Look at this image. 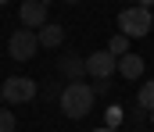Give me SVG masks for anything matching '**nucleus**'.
I'll return each instance as SVG.
<instances>
[{
  "label": "nucleus",
  "instance_id": "12",
  "mask_svg": "<svg viewBox=\"0 0 154 132\" xmlns=\"http://www.w3.org/2000/svg\"><path fill=\"white\" fill-rule=\"evenodd\" d=\"M14 125H18L14 114H11L7 107H0V132H14Z\"/></svg>",
  "mask_w": 154,
  "mask_h": 132
},
{
  "label": "nucleus",
  "instance_id": "9",
  "mask_svg": "<svg viewBox=\"0 0 154 132\" xmlns=\"http://www.w3.org/2000/svg\"><path fill=\"white\" fill-rule=\"evenodd\" d=\"M61 40H65V29H61V25L47 22V25L39 29V50H43V46H47V50H57V46H61Z\"/></svg>",
  "mask_w": 154,
  "mask_h": 132
},
{
  "label": "nucleus",
  "instance_id": "16",
  "mask_svg": "<svg viewBox=\"0 0 154 132\" xmlns=\"http://www.w3.org/2000/svg\"><path fill=\"white\" fill-rule=\"evenodd\" d=\"M136 4H140V7H147V11L154 7V0H136Z\"/></svg>",
  "mask_w": 154,
  "mask_h": 132
},
{
  "label": "nucleus",
  "instance_id": "18",
  "mask_svg": "<svg viewBox=\"0 0 154 132\" xmlns=\"http://www.w3.org/2000/svg\"><path fill=\"white\" fill-rule=\"evenodd\" d=\"M4 4H11V0H0V7H4Z\"/></svg>",
  "mask_w": 154,
  "mask_h": 132
},
{
  "label": "nucleus",
  "instance_id": "17",
  "mask_svg": "<svg viewBox=\"0 0 154 132\" xmlns=\"http://www.w3.org/2000/svg\"><path fill=\"white\" fill-rule=\"evenodd\" d=\"M133 132H147V129H143V125H133Z\"/></svg>",
  "mask_w": 154,
  "mask_h": 132
},
{
  "label": "nucleus",
  "instance_id": "7",
  "mask_svg": "<svg viewBox=\"0 0 154 132\" xmlns=\"http://www.w3.org/2000/svg\"><path fill=\"white\" fill-rule=\"evenodd\" d=\"M57 72H61L68 82H86V57H75V54L61 57V61H57Z\"/></svg>",
  "mask_w": 154,
  "mask_h": 132
},
{
  "label": "nucleus",
  "instance_id": "20",
  "mask_svg": "<svg viewBox=\"0 0 154 132\" xmlns=\"http://www.w3.org/2000/svg\"><path fill=\"white\" fill-rule=\"evenodd\" d=\"M43 4H47V0H43Z\"/></svg>",
  "mask_w": 154,
  "mask_h": 132
},
{
  "label": "nucleus",
  "instance_id": "6",
  "mask_svg": "<svg viewBox=\"0 0 154 132\" xmlns=\"http://www.w3.org/2000/svg\"><path fill=\"white\" fill-rule=\"evenodd\" d=\"M18 18H22V29L39 32V29L47 25V4H43V0H25V4L18 7Z\"/></svg>",
  "mask_w": 154,
  "mask_h": 132
},
{
  "label": "nucleus",
  "instance_id": "2",
  "mask_svg": "<svg viewBox=\"0 0 154 132\" xmlns=\"http://www.w3.org/2000/svg\"><path fill=\"white\" fill-rule=\"evenodd\" d=\"M151 29H154V14L147 11V7L133 4V7L118 11V32H122V36H129V40H143Z\"/></svg>",
  "mask_w": 154,
  "mask_h": 132
},
{
  "label": "nucleus",
  "instance_id": "8",
  "mask_svg": "<svg viewBox=\"0 0 154 132\" xmlns=\"http://www.w3.org/2000/svg\"><path fill=\"white\" fill-rule=\"evenodd\" d=\"M143 57L140 54H125V57H118V75L122 79H129V82H136V79H143Z\"/></svg>",
  "mask_w": 154,
  "mask_h": 132
},
{
  "label": "nucleus",
  "instance_id": "15",
  "mask_svg": "<svg viewBox=\"0 0 154 132\" xmlns=\"http://www.w3.org/2000/svg\"><path fill=\"white\" fill-rule=\"evenodd\" d=\"M93 132H118V129H111V125H97Z\"/></svg>",
  "mask_w": 154,
  "mask_h": 132
},
{
  "label": "nucleus",
  "instance_id": "3",
  "mask_svg": "<svg viewBox=\"0 0 154 132\" xmlns=\"http://www.w3.org/2000/svg\"><path fill=\"white\" fill-rule=\"evenodd\" d=\"M39 86L32 79H25V75H11V79H4V86H0V100L4 104H29V100H36Z\"/></svg>",
  "mask_w": 154,
  "mask_h": 132
},
{
  "label": "nucleus",
  "instance_id": "11",
  "mask_svg": "<svg viewBox=\"0 0 154 132\" xmlns=\"http://www.w3.org/2000/svg\"><path fill=\"white\" fill-rule=\"evenodd\" d=\"M108 54H111V57H125V54H129V36H122V32L111 36V40H108Z\"/></svg>",
  "mask_w": 154,
  "mask_h": 132
},
{
  "label": "nucleus",
  "instance_id": "14",
  "mask_svg": "<svg viewBox=\"0 0 154 132\" xmlns=\"http://www.w3.org/2000/svg\"><path fill=\"white\" fill-rule=\"evenodd\" d=\"M93 93H97V96H108V93H111V82H93Z\"/></svg>",
  "mask_w": 154,
  "mask_h": 132
},
{
  "label": "nucleus",
  "instance_id": "19",
  "mask_svg": "<svg viewBox=\"0 0 154 132\" xmlns=\"http://www.w3.org/2000/svg\"><path fill=\"white\" fill-rule=\"evenodd\" d=\"M65 4H79V0H65Z\"/></svg>",
  "mask_w": 154,
  "mask_h": 132
},
{
  "label": "nucleus",
  "instance_id": "5",
  "mask_svg": "<svg viewBox=\"0 0 154 132\" xmlns=\"http://www.w3.org/2000/svg\"><path fill=\"white\" fill-rule=\"evenodd\" d=\"M115 68H118V57H111L108 50H93L86 57V79H93V82H108L115 75Z\"/></svg>",
  "mask_w": 154,
  "mask_h": 132
},
{
  "label": "nucleus",
  "instance_id": "1",
  "mask_svg": "<svg viewBox=\"0 0 154 132\" xmlns=\"http://www.w3.org/2000/svg\"><path fill=\"white\" fill-rule=\"evenodd\" d=\"M93 100H97V93H93L90 82H68V86L61 89V96H57L65 118H86L93 111Z\"/></svg>",
  "mask_w": 154,
  "mask_h": 132
},
{
  "label": "nucleus",
  "instance_id": "10",
  "mask_svg": "<svg viewBox=\"0 0 154 132\" xmlns=\"http://www.w3.org/2000/svg\"><path fill=\"white\" fill-rule=\"evenodd\" d=\"M136 104H140V107H143L147 114L154 111V79H147V82H143V89L136 93Z\"/></svg>",
  "mask_w": 154,
  "mask_h": 132
},
{
  "label": "nucleus",
  "instance_id": "4",
  "mask_svg": "<svg viewBox=\"0 0 154 132\" xmlns=\"http://www.w3.org/2000/svg\"><path fill=\"white\" fill-rule=\"evenodd\" d=\"M7 54H11L14 61H32V57L39 54V32H32V29H18V32H11Z\"/></svg>",
  "mask_w": 154,
  "mask_h": 132
},
{
  "label": "nucleus",
  "instance_id": "13",
  "mask_svg": "<svg viewBox=\"0 0 154 132\" xmlns=\"http://www.w3.org/2000/svg\"><path fill=\"white\" fill-rule=\"evenodd\" d=\"M122 118H125V111H122L118 104H111V107H108V114H104V122H108L111 129H115V125H118V122H122Z\"/></svg>",
  "mask_w": 154,
  "mask_h": 132
}]
</instances>
